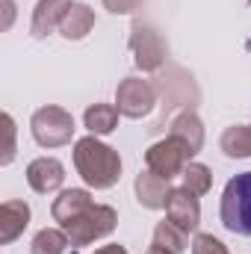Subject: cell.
<instances>
[{
    "instance_id": "obj_14",
    "label": "cell",
    "mask_w": 251,
    "mask_h": 254,
    "mask_svg": "<svg viewBox=\"0 0 251 254\" xmlns=\"http://www.w3.org/2000/svg\"><path fill=\"white\" fill-rule=\"evenodd\" d=\"M169 136L181 139L192 154H198V151L204 148V125H201V119H198L192 110H184V113H178V116L172 119Z\"/></svg>"
},
{
    "instance_id": "obj_6",
    "label": "cell",
    "mask_w": 251,
    "mask_h": 254,
    "mask_svg": "<svg viewBox=\"0 0 251 254\" xmlns=\"http://www.w3.org/2000/svg\"><path fill=\"white\" fill-rule=\"evenodd\" d=\"M192 157H195V154L189 151L181 139L166 136V139L154 142V145L145 151V166H148L154 175H160V178L172 181V178L184 175V169L192 163Z\"/></svg>"
},
{
    "instance_id": "obj_1",
    "label": "cell",
    "mask_w": 251,
    "mask_h": 254,
    "mask_svg": "<svg viewBox=\"0 0 251 254\" xmlns=\"http://www.w3.org/2000/svg\"><path fill=\"white\" fill-rule=\"evenodd\" d=\"M74 169L89 190H113L122 178V157L116 148L89 133L74 142Z\"/></svg>"
},
{
    "instance_id": "obj_12",
    "label": "cell",
    "mask_w": 251,
    "mask_h": 254,
    "mask_svg": "<svg viewBox=\"0 0 251 254\" xmlns=\"http://www.w3.org/2000/svg\"><path fill=\"white\" fill-rule=\"evenodd\" d=\"M30 225V204L27 201H3L0 204V246L15 243Z\"/></svg>"
},
{
    "instance_id": "obj_22",
    "label": "cell",
    "mask_w": 251,
    "mask_h": 254,
    "mask_svg": "<svg viewBox=\"0 0 251 254\" xmlns=\"http://www.w3.org/2000/svg\"><path fill=\"white\" fill-rule=\"evenodd\" d=\"M192 254H231V252H228V246L219 237H213V234H195Z\"/></svg>"
},
{
    "instance_id": "obj_9",
    "label": "cell",
    "mask_w": 251,
    "mask_h": 254,
    "mask_svg": "<svg viewBox=\"0 0 251 254\" xmlns=\"http://www.w3.org/2000/svg\"><path fill=\"white\" fill-rule=\"evenodd\" d=\"M65 181V166L57 157H36L30 166H27V184L30 190L39 192V195H51L63 187Z\"/></svg>"
},
{
    "instance_id": "obj_21",
    "label": "cell",
    "mask_w": 251,
    "mask_h": 254,
    "mask_svg": "<svg viewBox=\"0 0 251 254\" xmlns=\"http://www.w3.org/2000/svg\"><path fill=\"white\" fill-rule=\"evenodd\" d=\"M181 187L201 198V195H207L210 187H213V172L204 163H189L187 169H184V175H181Z\"/></svg>"
},
{
    "instance_id": "obj_17",
    "label": "cell",
    "mask_w": 251,
    "mask_h": 254,
    "mask_svg": "<svg viewBox=\"0 0 251 254\" xmlns=\"http://www.w3.org/2000/svg\"><path fill=\"white\" fill-rule=\"evenodd\" d=\"M119 107L116 104H92L86 113H83V125L92 136H107L119 127Z\"/></svg>"
},
{
    "instance_id": "obj_10",
    "label": "cell",
    "mask_w": 251,
    "mask_h": 254,
    "mask_svg": "<svg viewBox=\"0 0 251 254\" xmlns=\"http://www.w3.org/2000/svg\"><path fill=\"white\" fill-rule=\"evenodd\" d=\"M71 6L74 0H39L33 9V21H30L33 39H48L54 30H60Z\"/></svg>"
},
{
    "instance_id": "obj_23",
    "label": "cell",
    "mask_w": 251,
    "mask_h": 254,
    "mask_svg": "<svg viewBox=\"0 0 251 254\" xmlns=\"http://www.w3.org/2000/svg\"><path fill=\"white\" fill-rule=\"evenodd\" d=\"M145 6V0H104V9L113 15H133Z\"/></svg>"
},
{
    "instance_id": "obj_3",
    "label": "cell",
    "mask_w": 251,
    "mask_h": 254,
    "mask_svg": "<svg viewBox=\"0 0 251 254\" xmlns=\"http://www.w3.org/2000/svg\"><path fill=\"white\" fill-rule=\"evenodd\" d=\"M116 225H119V213L110 204H92L74 222H68L63 231L68 234L74 249H83V246H92V243L110 237L116 231Z\"/></svg>"
},
{
    "instance_id": "obj_19",
    "label": "cell",
    "mask_w": 251,
    "mask_h": 254,
    "mask_svg": "<svg viewBox=\"0 0 251 254\" xmlns=\"http://www.w3.org/2000/svg\"><path fill=\"white\" fill-rule=\"evenodd\" d=\"M219 148L231 160H246L251 157V125H234L228 127L219 139Z\"/></svg>"
},
{
    "instance_id": "obj_5",
    "label": "cell",
    "mask_w": 251,
    "mask_h": 254,
    "mask_svg": "<svg viewBox=\"0 0 251 254\" xmlns=\"http://www.w3.org/2000/svg\"><path fill=\"white\" fill-rule=\"evenodd\" d=\"M127 48H130V54H133L136 68L145 71V74H154V71H160V68L166 65V54H169V48H166L163 36L157 33V27H151V24L136 21L133 30H130Z\"/></svg>"
},
{
    "instance_id": "obj_24",
    "label": "cell",
    "mask_w": 251,
    "mask_h": 254,
    "mask_svg": "<svg viewBox=\"0 0 251 254\" xmlns=\"http://www.w3.org/2000/svg\"><path fill=\"white\" fill-rule=\"evenodd\" d=\"M3 130H6V151H3V166H9L12 163V157H15V122H12V116L9 113H3Z\"/></svg>"
},
{
    "instance_id": "obj_2",
    "label": "cell",
    "mask_w": 251,
    "mask_h": 254,
    "mask_svg": "<svg viewBox=\"0 0 251 254\" xmlns=\"http://www.w3.org/2000/svg\"><path fill=\"white\" fill-rule=\"evenodd\" d=\"M219 216L231 234L251 237V172H243L228 181V187L222 192Z\"/></svg>"
},
{
    "instance_id": "obj_4",
    "label": "cell",
    "mask_w": 251,
    "mask_h": 254,
    "mask_svg": "<svg viewBox=\"0 0 251 254\" xmlns=\"http://www.w3.org/2000/svg\"><path fill=\"white\" fill-rule=\"evenodd\" d=\"M74 116L63 107H39L30 119V133L42 148H63L74 139Z\"/></svg>"
},
{
    "instance_id": "obj_26",
    "label": "cell",
    "mask_w": 251,
    "mask_h": 254,
    "mask_svg": "<svg viewBox=\"0 0 251 254\" xmlns=\"http://www.w3.org/2000/svg\"><path fill=\"white\" fill-rule=\"evenodd\" d=\"M95 254H127L125 246H104V249H98Z\"/></svg>"
},
{
    "instance_id": "obj_18",
    "label": "cell",
    "mask_w": 251,
    "mask_h": 254,
    "mask_svg": "<svg viewBox=\"0 0 251 254\" xmlns=\"http://www.w3.org/2000/svg\"><path fill=\"white\" fill-rule=\"evenodd\" d=\"M151 246L154 249H160V252L166 254H184L189 246V234L187 231H181L175 222H160L157 228H154V237H151Z\"/></svg>"
},
{
    "instance_id": "obj_25",
    "label": "cell",
    "mask_w": 251,
    "mask_h": 254,
    "mask_svg": "<svg viewBox=\"0 0 251 254\" xmlns=\"http://www.w3.org/2000/svg\"><path fill=\"white\" fill-rule=\"evenodd\" d=\"M3 9H6V21H3V27L9 30V27H12V18H15V3H12V0H3Z\"/></svg>"
},
{
    "instance_id": "obj_16",
    "label": "cell",
    "mask_w": 251,
    "mask_h": 254,
    "mask_svg": "<svg viewBox=\"0 0 251 254\" xmlns=\"http://www.w3.org/2000/svg\"><path fill=\"white\" fill-rule=\"evenodd\" d=\"M169 77H172V80L163 77V101H166L169 107L189 104V95L198 98V89H195V83H192V77H189L187 71H181V68H169Z\"/></svg>"
},
{
    "instance_id": "obj_7",
    "label": "cell",
    "mask_w": 251,
    "mask_h": 254,
    "mask_svg": "<svg viewBox=\"0 0 251 254\" xmlns=\"http://www.w3.org/2000/svg\"><path fill=\"white\" fill-rule=\"evenodd\" d=\"M116 107L125 119H145L151 116V110L157 107V89L154 83L142 80V77H125L116 89Z\"/></svg>"
},
{
    "instance_id": "obj_27",
    "label": "cell",
    "mask_w": 251,
    "mask_h": 254,
    "mask_svg": "<svg viewBox=\"0 0 251 254\" xmlns=\"http://www.w3.org/2000/svg\"><path fill=\"white\" fill-rule=\"evenodd\" d=\"M145 254H166V252H160V249H154V246H151V249H148Z\"/></svg>"
},
{
    "instance_id": "obj_15",
    "label": "cell",
    "mask_w": 251,
    "mask_h": 254,
    "mask_svg": "<svg viewBox=\"0 0 251 254\" xmlns=\"http://www.w3.org/2000/svg\"><path fill=\"white\" fill-rule=\"evenodd\" d=\"M92 30H95V9L86 6V3H74L68 9V15H65L63 27H60V33H63L68 42H80Z\"/></svg>"
},
{
    "instance_id": "obj_28",
    "label": "cell",
    "mask_w": 251,
    "mask_h": 254,
    "mask_svg": "<svg viewBox=\"0 0 251 254\" xmlns=\"http://www.w3.org/2000/svg\"><path fill=\"white\" fill-rule=\"evenodd\" d=\"M249 6H251V0H249Z\"/></svg>"
},
{
    "instance_id": "obj_13",
    "label": "cell",
    "mask_w": 251,
    "mask_h": 254,
    "mask_svg": "<svg viewBox=\"0 0 251 254\" xmlns=\"http://www.w3.org/2000/svg\"><path fill=\"white\" fill-rule=\"evenodd\" d=\"M92 204H95V198L89 190H63L60 198H54V204H51V216H54V222H60V228H65Z\"/></svg>"
},
{
    "instance_id": "obj_20",
    "label": "cell",
    "mask_w": 251,
    "mask_h": 254,
    "mask_svg": "<svg viewBox=\"0 0 251 254\" xmlns=\"http://www.w3.org/2000/svg\"><path fill=\"white\" fill-rule=\"evenodd\" d=\"M68 246L71 240L63 228H42L30 243V254H65Z\"/></svg>"
},
{
    "instance_id": "obj_8",
    "label": "cell",
    "mask_w": 251,
    "mask_h": 254,
    "mask_svg": "<svg viewBox=\"0 0 251 254\" xmlns=\"http://www.w3.org/2000/svg\"><path fill=\"white\" fill-rule=\"evenodd\" d=\"M166 219L175 222L181 231L195 234L198 225H201V204H198V195L187 192L184 187L172 190L169 195V204H166Z\"/></svg>"
},
{
    "instance_id": "obj_11",
    "label": "cell",
    "mask_w": 251,
    "mask_h": 254,
    "mask_svg": "<svg viewBox=\"0 0 251 254\" xmlns=\"http://www.w3.org/2000/svg\"><path fill=\"white\" fill-rule=\"evenodd\" d=\"M133 190H136V201H139L145 210H166L169 195H172V184H169L166 178L154 175L151 169H145V172L136 175Z\"/></svg>"
}]
</instances>
